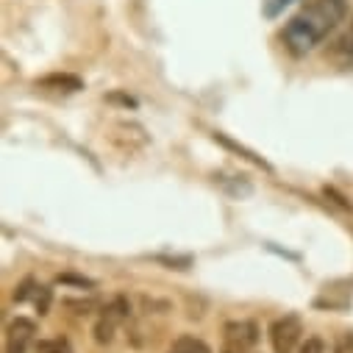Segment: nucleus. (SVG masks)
<instances>
[{
    "instance_id": "1",
    "label": "nucleus",
    "mask_w": 353,
    "mask_h": 353,
    "mask_svg": "<svg viewBox=\"0 0 353 353\" xmlns=\"http://www.w3.org/2000/svg\"><path fill=\"white\" fill-rule=\"evenodd\" d=\"M347 14V0H309V3L284 26V45L303 56L314 50Z\"/></svg>"
},
{
    "instance_id": "2",
    "label": "nucleus",
    "mask_w": 353,
    "mask_h": 353,
    "mask_svg": "<svg viewBox=\"0 0 353 353\" xmlns=\"http://www.w3.org/2000/svg\"><path fill=\"white\" fill-rule=\"evenodd\" d=\"M259 342V325L250 320H234L223 328L220 353H250Z\"/></svg>"
},
{
    "instance_id": "3",
    "label": "nucleus",
    "mask_w": 353,
    "mask_h": 353,
    "mask_svg": "<svg viewBox=\"0 0 353 353\" xmlns=\"http://www.w3.org/2000/svg\"><path fill=\"white\" fill-rule=\"evenodd\" d=\"M303 334V323L298 314H284L270 325V339H273V350L276 353H295L298 342Z\"/></svg>"
},
{
    "instance_id": "4",
    "label": "nucleus",
    "mask_w": 353,
    "mask_h": 353,
    "mask_svg": "<svg viewBox=\"0 0 353 353\" xmlns=\"http://www.w3.org/2000/svg\"><path fill=\"white\" fill-rule=\"evenodd\" d=\"M125 317H128V303H125V298H114V301L103 309V314H101V320H98V325H95V339H98V342H112L117 325H120Z\"/></svg>"
},
{
    "instance_id": "5",
    "label": "nucleus",
    "mask_w": 353,
    "mask_h": 353,
    "mask_svg": "<svg viewBox=\"0 0 353 353\" xmlns=\"http://www.w3.org/2000/svg\"><path fill=\"white\" fill-rule=\"evenodd\" d=\"M34 334H37L34 323L28 317H17L6 331V353H26V347L34 339Z\"/></svg>"
},
{
    "instance_id": "6",
    "label": "nucleus",
    "mask_w": 353,
    "mask_h": 353,
    "mask_svg": "<svg viewBox=\"0 0 353 353\" xmlns=\"http://www.w3.org/2000/svg\"><path fill=\"white\" fill-rule=\"evenodd\" d=\"M39 86H42V90H53V92H78L81 86H83V81L78 75H59L56 72V75L42 78Z\"/></svg>"
},
{
    "instance_id": "7",
    "label": "nucleus",
    "mask_w": 353,
    "mask_h": 353,
    "mask_svg": "<svg viewBox=\"0 0 353 353\" xmlns=\"http://www.w3.org/2000/svg\"><path fill=\"white\" fill-rule=\"evenodd\" d=\"M167 353H212V350H209V345H206L203 339H198V336H179V339L170 345Z\"/></svg>"
},
{
    "instance_id": "8",
    "label": "nucleus",
    "mask_w": 353,
    "mask_h": 353,
    "mask_svg": "<svg viewBox=\"0 0 353 353\" xmlns=\"http://www.w3.org/2000/svg\"><path fill=\"white\" fill-rule=\"evenodd\" d=\"M39 353H75L72 350V345L67 342V339H42L39 342Z\"/></svg>"
},
{
    "instance_id": "9",
    "label": "nucleus",
    "mask_w": 353,
    "mask_h": 353,
    "mask_svg": "<svg viewBox=\"0 0 353 353\" xmlns=\"http://www.w3.org/2000/svg\"><path fill=\"white\" fill-rule=\"evenodd\" d=\"M34 303H37L39 314H45V312L50 309V290H48V287H37V290H34Z\"/></svg>"
},
{
    "instance_id": "10",
    "label": "nucleus",
    "mask_w": 353,
    "mask_h": 353,
    "mask_svg": "<svg viewBox=\"0 0 353 353\" xmlns=\"http://www.w3.org/2000/svg\"><path fill=\"white\" fill-rule=\"evenodd\" d=\"M290 3H292V0H264V14H268V17H276V14H281Z\"/></svg>"
},
{
    "instance_id": "11",
    "label": "nucleus",
    "mask_w": 353,
    "mask_h": 353,
    "mask_svg": "<svg viewBox=\"0 0 353 353\" xmlns=\"http://www.w3.org/2000/svg\"><path fill=\"white\" fill-rule=\"evenodd\" d=\"M298 353H325V345H323L317 336H312V339H306V342L298 347Z\"/></svg>"
},
{
    "instance_id": "12",
    "label": "nucleus",
    "mask_w": 353,
    "mask_h": 353,
    "mask_svg": "<svg viewBox=\"0 0 353 353\" xmlns=\"http://www.w3.org/2000/svg\"><path fill=\"white\" fill-rule=\"evenodd\" d=\"M334 353H353V334H342V336L336 339Z\"/></svg>"
}]
</instances>
